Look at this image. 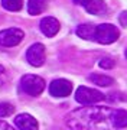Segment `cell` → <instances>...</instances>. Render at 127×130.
I'll return each instance as SVG.
<instances>
[{
	"label": "cell",
	"instance_id": "cell-2",
	"mask_svg": "<svg viewBox=\"0 0 127 130\" xmlns=\"http://www.w3.org/2000/svg\"><path fill=\"white\" fill-rule=\"evenodd\" d=\"M20 85H22V90L28 95L36 97V95H41L42 91L45 90V79L41 78L39 75L28 74V75H23L22 77Z\"/></svg>",
	"mask_w": 127,
	"mask_h": 130
},
{
	"label": "cell",
	"instance_id": "cell-11",
	"mask_svg": "<svg viewBox=\"0 0 127 130\" xmlns=\"http://www.w3.org/2000/svg\"><path fill=\"white\" fill-rule=\"evenodd\" d=\"M111 124L114 127H127V111L126 110H114L110 116Z\"/></svg>",
	"mask_w": 127,
	"mask_h": 130
},
{
	"label": "cell",
	"instance_id": "cell-15",
	"mask_svg": "<svg viewBox=\"0 0 127 130\" xmlns=\"http://www.w3.org/2000/svg\"><path fill=\"white\" fill-rule=\"evenodd\" d=\"M2 6L10 12H19L23 7V0H2Z\"/></svg>",
	"mask_w": 127,
	"mask_h": 130
},
{
	"label": "cell",
	"instance_id": "cell-16",
	"mask_svg": "<svg viewBox=\"0 0 127 130\" xmlns=\"http://www.w3.org/2000/svg\"><path fill=\"white\" fill-rule=\"evenodd\" d=\"M14 111V107L9 103H2L0 104V117H9Z\"/></svg>",
	"mask_w": 127,
	"mask_h": 130
},
{
	"label": "cell",
	"instance_id": "cell-21",
	"mask_svg": "<svg viewBox=\"0 0 127 130\" xmlns=\"http://www.w3.org/2000/svg\"><path fill=\"white\" fill-rule=\"evenodd\" d=\"M3 74H5V68H3V67H0V77H2Z\"/></svg>",
	"mask_w": 127,
	"mask_h": 130
},
{
	"label": "cell",
	"instance_id": "cell-5",
	"mask_svg": "<svg viewBox=\"0 0 127 130\" xmlns=\"http://www.w3.org/2000/svg\"><path fill=\"white\" fill-rule=\"evenodd\" d=\"M25 33L23 30H20L17 28H10V29H5L0 32V45L6 48L10 46H16L19 45L22 39H23Z\"/></svg>",
	"mask_w": 127,
	"mask_h": 130
},
{
	"label": "cell",
	"instance_id": "cell-1",
	"mask_svg": "<svg viewBox=\"0 0 127 130\" xmlns=\"http://www.w3.org/2000/svg\"><path fill=\"white\" fill-rule=\"evenodd\" d=\"M111 116L110 108H101V107H89V108H80L72 111L66 117V124L74 129H88V127H97L101 123H105L107 119Z\"/></svg>",
	"mask_w": 127,
	"mask_h": 130
},
{
	"label": "cell",
	"instance_id": "cell-14",
	"mask_svg": "<svg viewBox=\"0 0 127 130\" xmlns=\"http://www.w3.org/2000/svg\"><path fill=\"white\" fill-rule=\"evenodd\" d=\"M88 79L91 81V83L100 85V87H110L111 84H114V79L111 78V77H108V75H101V74L89 75Z\"/></svg>",
	"mask_w": 127,
	"mask_h": 130
},
{
	"label": "cell",
	"instance_id": "cell-12",
	"mask_svg": "<svg viewBox=\"0 0 127 130\" xmlns=\"http://www.w3.org/2000/svg\"><path fill=\"white\" fill-rule=\"evenodd\" d=\"M48 7V0H29L28 12L29 14H41Z\"/></svg>",
	"mask_w": 127,
	"mask_h": 130
},
{
	"label": "cell",
	"instance_id": "cell-17",
	"mask_svg": "<svg viewBox=\"0 0 127 130\" xmlns=\"http://www.w3.org/2000/svg\"><path fill=\"white\" fill-rule=\"evenodd\" d=\"M100 67L104 68V70H110V68L114 67V61L111 58H103V59L100 61Z\"/></svg>",
	"mask_w": 127,
	"mask_h": 130
},
{
	"label": "cell",
	"instance_id": "cell-9",
	"mask_svg": "<svg viewBox=\"0 0 127 130\" xmlns=\"http://www.w3.org/2000/svg\"><path fill=\"white\" fill-rule=\"evenodd\" d=\"M14 126L22 129V130H35V129H38V121H36V119L33 116L23 113V114L16 116V119H14Z\"/></svg>",
	"mask_w": 127,
	"mask_h": 130
},
{
	"label": "cell",
	"instance_id": "cell-7",
	"mask_svg": "<svg viewBox=\"0 0 127 130\" xmlns=\"http://www.w3.org/2000/svg\"><path fill=\"white\" fill-rule=\"evenodd\" d=\"M49 93L53 97H68L72 93V84L68 79H53L49 85Z\"/></svg>",
	"mask_w": 127,
	"mask_h": 130
},
{
	"label": "cell",
	"instance_id": "cell-13",
	"mask_svg": "<svg viewBox=\"0 0 127 130\" xmlns=\"http://www.w3.org/2000/svg\"><path fill=\"white\" fill-rule=\"evenodd\" d=\"M85 9H87V12H89V13L93 14H103L105 10H107V6H105V3H104L103 0H91L88 5L85 6Z\"/></svg>",
	"mask_w": 127,
	"mask_h": 130
},
{
	"label": "cell",
	"instance_id": "cell-20",
	"mask_svg": "<svg viewBox=\"0 0 127 130\" xmlns=\"http://www.w3.org/2000/svg\"><path fill=\"white\" fill-rule=\"evenodd\" d=\"M0 129H6V130H9V129H12V127H10V124H7L6 121H2V120H0Z\"/></svg>",
	"mask_w": 127,
	"mask_h": 130
},
{
	"label": "cell",
	"instance_id": "cell-6",
	"mask_svg": "<svg viewBox=\"0 0 127 130\" xmlns=\"http://www.w3.org/2000/svg\"><path fill=\"white\" fill-rule=\"evenodd\" d=\"M26 59L32 67H42L46 59V49L42 43H33L26 52Z\"/></svg>",
	"mask_w": 127,
	"mask_h": 130
},
{
	"label": "cell",
	"instance_id": "cell-19",
	"mask_svg": "<svg viewBox=\"0 0 127 130\" xmlns=\"http://www.w3.org/2000/svg\"><path fill=\"white\" fill-rule=\"evenodd\" d=\"M89 2H91V0H74V3H75V5H80V6H87L89 3Z\"/></svg>",
	"mask_w": 127,
	"mask_h": 130
},
{
	"label": "cell",
	"instance_id": "cell-8",
	"mask_svg": "<svg viewBox=\"0 0 127 130\" xmlns=\"http://www.w3.org/2000/svg\"><path fill=\"white\" fill-rule=\"evenodd\" d=\"M41 30H42V33L45 35V36L48 38H52L55 36L58 32H59V22H58L55 18H51V16H46V18H43L42 20H41Z\"/></svg>",
	"mask_w": 127,
	"mask_h": 130
},
{
	"label": "cell",
	"instance_id": "cell-10",
	"mask_svg": "<svg viewBox=\"0 0 127 130\" xmlns=\"http://www.w3.org/2000/svg\"><path fill=\"white\" fill-rule=\"evenodd\" d=\"M77 35L82 39H87V41H95L97 39V26L91 23L80 25L77 28Z\"/></svg>",
	"mask_w": 127,
	"mask_h": 130
},
{
	"label": "cell",
	"instance_id": "cell-22",
	"mask_svg": "<svg viewBox=\"0 0 127 130\" xmlns=\"http://www.w3.org/2000/svg\"><path fill=\"white\" fill-rule=\"evenodd\" d=\"M124 55H126V58H127V49H126V54H124Z\"/></svg>",
	"mask_w": 127,
	"mask_h": 130
},
{
	"label": "cell",
	"instance_id": "cell-3",
	"mask_svg": "<svg viewBox=\"0 0 127 130\" xmlns=\"http://www.w3.org/2000/svg\"><path fill=\"white\" fill-rule=\"evenodd\" d=\"M120 36L117 26H114L111 23H103L97 26V39L95 41L103 43V45H108L116 42Z\"/></svg>",
	"mask_w": 127,
	"mask_h": 130
},
{
	"label": "cell",
	"instance_id": "cell-4",
	"mask_svg": "<svg viewBox=\"0 0 127 130\" xmlns=\"http://www.w3.org/2000/svg\"><path fill=\"white\" fill-rule=\"evenodd\" d=\"M105 95L97 90L88 88V87H78L75 93V100L80 104H94V103L103 101Z\"/></svg>",
	"mask_w": 127,
	"mask_h": 130
},
{
	"label": "cell",
	"instance_id": "cell-18",
	"mask_svg": "<svg viewBox=\"0 0 127 130\" xmlns=\"http://www.w3.org/2000/svg\"><path fill=\"white\" fill-rule=\"evenodd\" d=\"M120 23H121L123 26H127V12H123V13L120 14Z\"/></svg>",
	"mask_w": 127,
	"mask_h": 130
}]
</instances>
